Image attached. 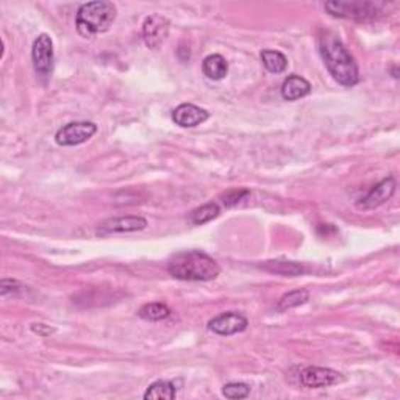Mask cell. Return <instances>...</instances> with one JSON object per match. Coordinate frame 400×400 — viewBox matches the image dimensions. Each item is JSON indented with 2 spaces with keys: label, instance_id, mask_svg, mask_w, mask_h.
Masks as SVG:
<instances>
[{
  "label": "cell",
  "instance_id": "ba28073f",
  "mask_svg": "<svg viewBox=\"0 0 400 400\" xmlns=\"http://www.w3.org/2000/svg\"><path fill=\"white\" fill-rule=\"evenodd\" d=\"M249 326V321L245 319L243 314L235 311L221 313L216 318H213L209 322V328L213 333L221 336H232L236 333L244 332Z\"/></svg>",
  "mask_w": 400,
  "mask_h": 400
},
{
  "label": "cell",
  "instance_id": "277c9868",
  "mask_svg": "<svg viewBox=\"0 0 400 400\" xmlns=\"http://www.w3.org/2000/svg\"><path fill=\"white\" fill-rule=\"evenodd\" d=\"M384 4L375 2H327L326 10L335 18L353 19V21H371L382 13Z\"/></svg>",
  "mask_w": 400,
  "mask_h": 400
},
{
  "label": "cell",
  "instance_id": "6da1fadb",
  "mask_svg": "<svg viewBox=\"0 0 400 400\" xmlns=\"http://www.w3.org/2000/svg\"><path fill=\"white\" fill-rule=\"evenodd\" d=\"M318 41L321 57L324 60L328 72L333 75V79L345 88L355 87L360 80L358 66L338 35L324 30V32H321Z\"/></svg>",
  "mask_w": 400,
  "mask_h": 400
},
{
  "label": "cell",
  "instance_id": "9a60e30c",
  "mask_svg": "<svg viewBox=\"0 0 400 400\" xmlns=\"http://www.w3.org/2000/svg\"><path fill=\"white\" fill-rule=\"evenodd\" d=\"M265 271L280 274L283 277H297L306 272L304 265L296 263V261H266L261 265Z\"/></svg>",
  "mask_w": 400,
  "mask_h": 400
},
{
  "label": "cell",
  "instance_id": "5b68a950",
  "mask_svg": "<svg viewBox=\"0 0 400 400\" xmlns=\"http://www.w3.org/2000/svg\"><path fill=\"white\" fill-rule=\"evenodd\" d=\"M32 61L38 77L48 80L53 72V61H55V55H53V41L49 35L43 33L33 41Z\"/></svg>",
  "mask_w": 400,
  "mask_h": 400
},
{
  "label": "cell",
  "instance_id": "9c48e42d",
  "mask_svg": "<svg viewBox=\"0 0 400 400\" xmlns=\"http://www.w3.org/2000/svg\"><path fill=\"white\" fill-rule=\"evenodd\" d=\"M169 35V21L160 14H152L143 24V38L149 49H157Z\"/></svg>",
  "mask_w": 400,
  "mask_h": 400
},
{
  "label": "cell",
  "instance_id": "30bf717a",
  "mask_svg": "<svg viewBox=\"0 0 400 400\" xmlns=\"http://www.w3.org/2000/svg\"><path fill=\"white\" fill-rule=\"evenodd\" d=\"M394 191L396 179L394 177H388V179H383L380 183H377L363 199H360L357 206L360 210H374L389 200L394 194Z\"/></svg>",
  "mask_w": 400,
  "mask_h": 400
},
{
  "label": "cell",
  "instance_id": "7c38bea8",
  "mask_svg": "<svg viewBox=\"0 0 400 400\" xmlns=\"http://www.w3.org/2000/svg\"><path fill=\"white\" fill-rule=\"evenodd\" d=\"M148 227V219L141 216H122V218H111L104 221L100 224V230L109 233H130V232H140Z\"/></svg>",
  "mask_w": 400,
  "mask_h": 400
},
{
  "label": "cell",
  "instance_id": "52a82bcc",
  "mask_svg": "<svg viewBox=\"0 0 400 400\" xmlns=\"http://www.w3.org/2000/svg\"><path fill=\"white\" fill-rule=\"evenodd\" d=\"M344 382L343 374L328 367L310 366L300 372V383L305 388H328Z\"/></svg>",
  "mask_w": 400,
  "mask_h": 400
},
{
  "label": "cell",
  "instance_id": "d6986e66",
  "mask_svg": "<svg viewBox=\"0 0 400 400\" xmlns=\"http://www.w3.org/2000/svg\"><path fill=\"white\" fill-rule=\"evenodd\" d=\"M310 294L306 289H296V291H291L288 294H284L280 300L279 304H277V310L279 311H288L291 309H296V306L304 305L306 300H309Z\"/></svg>",
  "mask_w": 400,
  "mask_h": 400
},
{
  "label": "cell",
  "instance_id": "ffe728a7",
  "mask_svg": "<svg viewBox=\"0 0 400 400\" xmlns=\"http://www.w3.org/2000/svg\"><path fill=\"white\" fill-rule=\"evenodd\" d=\"M138 314H140V318H143L144 321L158 322L171 316V310H169L167 305L165 304L153 302V304H145Z\"/></svg>",
  "mask_w": 400,
  "mask_h": 400
},
{
  "label": "cell",
  "instance_id": "cb8c5ba5",
  "mask_svg": "<svg viewBox=\"0 0 400 400\" xmlns=\"http://www.w3.org/2000/svg\"><path fill=\"white\" fill-rule=\"evenodd\" d=\"M32 332L43 336V338H45V336H50L52 333H55V328H52V327L45 326V324H33L32 326Z\"/></svg>",
  "mask_w": 400,
  "mask_h": 400
},
{
  "label": "cell",
  "instance_id": "44dd1931",
  "mask_svg": "<svg viewBox=\"0 0 400 400\" xmlns=\"http://www.w3.org/2000/svg\"><path fill=\"white\" fill-rule=\"evenodd\" d=\"M222 394H224L227 399H245L250 394V388L249 384L245 383H240V382H235V383H227L224 388H222Z\"/></svg>",
  "mask_w": 400,
  "mask_h": 400
},
{
  "label": "cell",
  "instance_id": "8fae6325",
  "mask_svg": "<svg viewBox=\"0 0 400 400\" xmlns=\"http://www.w3.org/2000/svg\"><path fill=\"white\" fill-rule=\"evenodd\" d=\"M210 118V113L192 104H182L172 111V121L180 127H196L204 124Z\"/></svg>",
  "mask_w": 400,
  "mask_h": 400
},
{
  "label": "cell",
  "instance_id": "8992f818",
  "mask_svg": "<svg viewBox=\"0 0 400 400\" xmlns=\"http://www.w3.org/2000/svg\"><path fill=\"white\" fill-rule=\"evenodd\" d=\"M97 133V126L92 122H69V124L61 127L57 135L55 141L63 148H71V145H79L91 140Z\"/></svg>",
  "mask_w": 400,
  "mask_h": 400
},
{
  "label": "cell",
  "instance_id": "7a4b0ae2",
  "mask_svg": "<svg viewBox=\"0 0 400 400\" xmlns=\"http://www.w3.org/2000/svg\"><path fill=\"white\" fill-rule=\"evenodd\" d=\"M167 272L183 282H209L221 274L219 265L210 255L199 250L180 252L167 263Z\"/></svg>",
  "mask_w": 400,
  "mask_h": 400
},
{
  "label": "cell",
  "instance_id": "5bb4252c",
  "mask_svg": "<svg viewBox=\"0 0 400 400\" xmlns=\"http://www.w3.org/2000/svg\"><path fill=\"white\" fill-rule=\"evenodd\" d=\"M202 72L209 77L210 80H222L228 74V63L227 60L214 53V55H209L202 63Z\"/></svg>",
  "mask_w": 400,
  "mask_h": 400
},
{
  "label": "cell",
  "instance_id": "2e32d148",
  "mask_svg": "<svg viewBox=\"0 0 400 400\" xmlns=\"http://www.w3.org/2000/svg\"><path fill=\"white\" fill-rule=\"evenodd\" d=\"M177 396L175 384L172 382L166 380H158L155 383H152L148 388V391L144 392L145 400H172Z\"/></svg>",
  "mask_w": 400,
  "mask_h": 400
},
{
  "label": "cell",
  "instance_id": "3957f363",
  "mask_svg": "<svg viewBox=\"0 0 400 400\" xmlns=\"http://www.w3.org/2000/svg\"><path fill=\"white\" fill-rule=\"evenodd\" d=\"M118 16V9L113 2L83 4L75 16L77 32L83 38H94L96 35L109 32Z\"/></svg>",
  "mask_w": 400,
  "mask_h": 400
},
{
  "label": "cell",
  "instance_id": "4fadbf2b",
  "mask_svg": "<svg viewBox=\"0 0 400 400\" xmlns=\"http://www.w3.org/2000/svg\"><path fill=\"white\" fill-rule=\"evenodd\" d=\"M311 92V84L300 75H289L282 84V97L289 102L309 96Z\"/></svg>",
  "mask_w": 400,
  "mask_h": 400
},
{
  "label": "cell",
  "instance_id": "ac0fdd59",
  "mask_svg": "<svg viewBox=\"0 0 400 400\" xmlns=\"http://www.w3.org/2000/svg\"><path fill=\"white\" fill-rule=\"evenodd\" d=\"M219 206L218 204H205L202 206H199V209L192 210L189 214V221L192 222L194 226H204L206 222H210L213 219H216L219 216Z\"/></svg>",
  "mask_w": 400,
  "mask_h": 400
},
{
  "label": "cell",
  "instance_id": "603a6c76",
  "mask_svg": "<svg viewBox=\"0 0 400 400\" xmlns=\"http://www.w3.org/2000/svg\"><path fill=\"white\" fill-rule=\"evenodd\" d=\"M19 289V283L13 279H4L0 282V296L6 297Z\"/></svg>",
  "mask_w": 400,
  "mask_h": 400
},
{
  "label": "cell",
  "instance_id": "7402d4cb",
  "mask_svg": "<svg viewBox=\"0 0 400 400\" xmlns=\"http://www.w3.org/2000/svg\"><path fill=\"white\" fill-rule=\"evenodd\" d=\"M249 194V191L248 189H232V191H228L226 192V196H224V204L227 206H233L236 205L240 200L244 197V196H248Z\"/></svg>",
  "mask_w": 400,
  "mask_h": 400
},
{
  "label": "cell",
  "instance_id": "e0dca14e",
  "mask_svg": "<svg viewBox=\"0 0 400 400\" xmlns=\"http://www.w3.org/2000/svg\"><path fill=\"white\" fill-rule=\"evenodd\" d=\"M261 61H263V66L267 69L269 72L272 74H282L287 71L288 67V60L279 50H271L266 49L261 52Z\"/></svg>",
  "mask_w": 400,
  "mask_h": 400
}]
</instances>
